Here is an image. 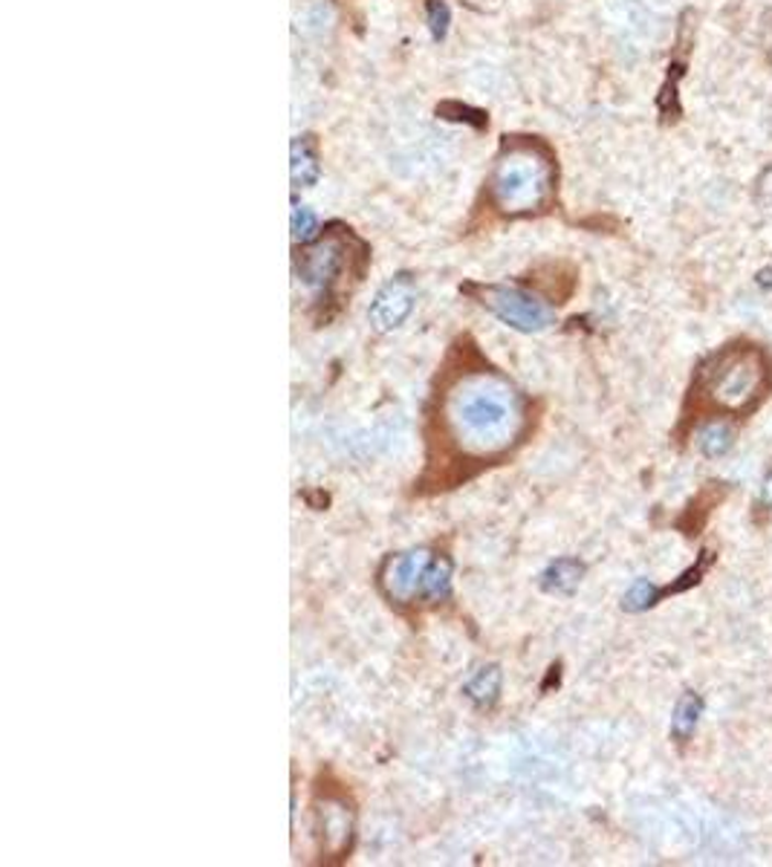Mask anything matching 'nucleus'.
I'll return each instance as SVG.
<instances>
[{
  "label": "nucleus",
  "instance_id": "nucleus-12",
  "mask_svg": "<svg viewBox=\"0 0 772 867\" xmlns=\"http://www.w3.org/2000/svg\"><path fill=\"white\" fill-rule=\"evenodd\" d=\"M501 682H504V674L497 665H481L474 668L472 677L463 682V694L472 700L478 709H492L501 697Z\"/></svg>",
  "mask_w": 772,
  "mask_h": 867
},
{
  "label": "nucleus",
  "instance_id": "nucleus-5",
  "mask_svg": "<svg viewBox=\"0 0 772 867\" xmlns=\"http://www.w3.org/2000/svg\"><path fill=\"white\" fill-rule=\"evenodd\" d=\"M350 241H354V235H350V229H345L339 235H327L324 241L301 252L299 264H295L301 284L315 289V292H331L333 284L339 281V275L345 273V266H350V249H347Z\"/></svg>",
  "mask_w": 772,
  "mask_h": 867
},
{
  "label": "nucleus",
  "instance_id": "nucleus-14",
  "mask_svg": "<svg viewBox=\"0 0 772 867\" xmlns=\"http://www.w3.org/2000/svg\"><path fill=\"white\" fill-rule=\"evenodd\" d=\"M701 714H703V700L694 691H686V694L680 697L678 705H674V714H671V735H674V741L686 743L692 741L694 729H697V723H701Z\"/></svg>",
  "mask_w": 772,
  "mask_h": 867
},
{
  "label": "nucleus",
  "instance_id": "nucleus-16",
  "mask_svg": "<svg viewBox=\"0 0 772 867\" xmlns=\"http://www.w3.org/2000/svg\"><path fill=\"white\" fill-rule=\"evenodd\" d=\"M660 596L662 590H657L648 578H637V581L628 587V593L623 596V608L630 610V613H639V610H648L651 604H657Z\"/></svg>",
  "mask_w": 772,
  "mask_h": 867
},
{
  "label": "nucleus",
  "instance_id": "nucleus-11",
  "mask_svg": "<svg viewBox=\"0 0 772 867\" xmlns=\"http://www.w3.org/2000/svg\"><path fill=\"white\" fill-rule=\"evenodd\" d=\"M584 578V564L579 558H559L541 573V590L550 596H573Z\"/></svg>",
  "mask_w": 772,
  "mask_h": 867
},
{
  "label": "nucleus",
  "instance_id": "nucleus-13",
  "mask_svg": "<svg viewBox=\"0 0 772 867\" xmlns=\"http://www.w3.org/2000/svg\"><path fill=\"white\" fill-rule=\"evenodd\" d=\"M735 446V429L729 422L724 420H709L703 422L701 431H697V452L709 460H717L724 454L732 452Z\"/></svg>",
  "mask_w": 772,
  "mask_h": 867
},
{
  "label": "nucleus",
  "instance_id": "nucleus-18",
  "mask_svg": "<svg viewBox=\"0 0 772 867\" xmlns=\"http://www.w3.org/2000/svg\"><path fill=\"white\" fill-rule=\"evenodd\" d=\"M426 21H428V30H432V38L443 41L446 38V32H449V21H451L449 7H446L443 0H428Z\"/></svg>",
  "mask_w": 772,
  "mask_h": 867
},
{
  "label": "nucleus",
  "instance_id": "nucleus-2",
  "mask_svg": "<svg viewBox=\"0 0 772 867\" xmlns=\"http://www.w3.org/2000/svg\"><path fill=\"white\" fill-rule=\"evenodd\" d=\"M556 197V157L536 136H506L489 177V200L501 214H536Z\"/></svg>",
  "mask_w": 772,
  "mask_h": 867
},
{
  "label": "nucleus",
  "instance_id": "nucleus-19",
  "mask_svg": "<svg viewBox=\"0 0 772 867\" xmlns=\"http://www.w3.org/2000/svg\"><path fill=\"white\" fill-rule=\"evenodd\" d=\"M756 200H758V205H761V209L770 211V214H772V165H770V168H767L764 174H761V177H758Z\"/></svg>",
  "mask_w": 772,
  "mask_h": 867
},
{
  "label": "nucleus",
  "instance_id": "nucleus-3",
  "mask_svg": "<svg viewBox=\"0 0 772 867\" xmlns=\"http://www.w3.org/2000/svg\"><path fill=\"white\" fill-rule=\"evenodd\" d=\"M770 388V362L756 344H735L703 365V391L724 411L741 414L761 402Z\"/></svg>",
  "mask_w": 772,
  "mask_h": 867
},
{
  "label": "nucleus",
  "instance_id": "nucleus-8",
  "mask_svg": "<svg viewBox=\"0 0 772 867\" xmlns=\"http://www.w3.org/2000/svg\"><path fill=\"white\" fill-rule=\"evenodd\" d=\"M692 18H694L692 9H689V12H683V21H680V32H678L680 55H678V58H674V62H671L669 79H665V85H662L660 99H657V108H660L662 122H665V125H671V122H678V119H680L678 87H680V79H683V73H686L689 53H692V41H694Z\"/></svg>",
  "mask_w": 772,
  "mask_h": 867
},
{
  "label": "nucleus",
  "instance_id": "nucleus-7",
  "mask_svg": "<svg viewBox=\"0 0 772 867\" xmlns=\"http://www.w3.org/2000/svg\"><path fill=\"white\" fill-rule=\"evenodd\" d=\"M414 304H417V284L409 273H402L379 289L371 310H368V321L377 333H391L409 321V315L414 313Z\"/></svg>",
  "mask_w": 772,
  "mask_h": 867
},
{
  "label": "nucleus",
  "instance_id": "nucleus-10",
  "mask_svg": "<svg viewBox=\"0 0 772 867\" xmlns=\"http://www.w3.org/2000/svg\"><path fill=\"white\" fill-rule=\"evenodd\" d=\"M290 177L295 188H310L318 182L322 177V165H318V154H315L313 136H299L292 140L290 148Z\"/></svg>",
  "mask_w": 772,
  "mask_h": 867
},
{
  "label": "nucleus",
  "instance_id": "nucleus-15",
  "mask_svg": "<svg viewBox=\"0 0 772 867\" xmlns=\"http://www.w3.org/2000/svg\"><path fill=\"white\" fill-rule=\"evenodd\" d=\"M451 593V558L446 555H434L432 564H428L426 578H423V602L437 604L443 599H449Z\"/></svg>",
  "mask_w": 772,
  "mask_h": 867
},
{
  "label": "nucleus",
  "instance_id": "nucleus-9",
  "mask_svg": "<svg viewBox=\"0 0 772 867\" xmlns=\"http://www.w3.org/2000/svg\"><path fill=\"white\" fill-rule=\"evenodd\" d=\"M318 833H322L324 847L331 853L350 851V838H354V813L345 801L336 798H324L318 807Z\"/></svg>",
  "mask_w": 772,
  "mask_h": 867
},
{
  "label": "nucleus",
  "instance_id": "nucleus-4",
  "mask_svg": "<svg viewBox=\"0 0 772 867\" xmlns=\"http://www.w3.org/2000/svg\"><path fill=\"white\" fill-rule=\"evenodd\" d=\"M466 292L474 296V301L486 307L495 319L504 321L506 327L518 330V333H541V330L552 324L550 307L544 304L541 298L533 296V292H524V289L497 287V284H489V287L469 284Z\"/></svg>",
  "mask_w": 772,
  "mask_h": 867
},
{
  "label": "nucleus",
  "instance_id": "nucleus-6",
  "mask_svg": "<svg viewBox=\"0 0 772 867\" xmlns=\"http://www.w3.org/2000/svg\"><path fill=\"white\" fill-rule=\"evenodd\" d=\"M434 555L428 549H409V553L391 555L379 573L382 593L394 604H411L423 596V578Z\"/></svg>",
  "mask_w": 772,
  "mask_h": 867
},
{
  "label": "nucleus",
  "instance_id": "nucleus-1",
  "mask_svg": "<svg viewBox=\"0 0 772 867\" xmlns=\"http://www.w3.org/2000/svg\"><path fill=\"white\" fill-rule=\"evenodd\" d=\"M443 429L466 457H501L527 429V402L495 374H466L443 397Z\"/></svg>",
  "mask_w": 772,
  "mask_h": 867
},
{
  "label": "nucleus",
  "instance_id": "nucleus-17",
  "mask_svg": "<svg viewBox=\"0 0 772 867\" xmlns=\"http://www.w3.org/2000/svg\"><path fill=\"white\" fill-rule=\"evenodd\" d=\"M290 226H292V241L307 243L313 241L315 232H318V218H315V211L307 209V205H292Z\"/></svg>",
  "mask_w": 772,
  "mask_h": 867
},
{
  "label": "nucleus",
  "instance_id": "nucleus-20",
  "mask_svg": "<svg viewBox=\"0 0 772 867\" xmlns=\"http://www.w3.org/2000/svg\"><path fill=\"white\" fill-rule=\"evenodd\" d=\"M764 503L772 509V475L764 480Z\"/></svg>",
  "mask_w": 772,
  "mask_h": 867
}]
</instances>
